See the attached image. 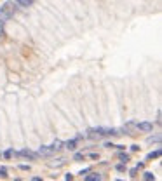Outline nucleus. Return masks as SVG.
Masks as SVG:
<instances>
[{
  "label": "nucleus",
  "mask_w": 162,
  "mask_h": 181,
  "mask_svg": "<svg viewBox=\"0 0 162 181\" xmlns=\"http://www.w3.org/2000/svg\"><path fill=\"white\" fill-rule=\"evenodd\" d=\"M86 181H101V176L96 174V172H92V174H87L86 176Z\"/></svg>",
  "instance_id": "obj_8"
},
{
  "label": "nucleus",
  "mask_w": 162,
  "mask_h": 181,
  "mask_svg": "<svg viewBox=\"0 0 162 181\" xmlns=\"http://www.w3.org/2000/svg\"><path fill=\"white\" fill-rule=\"evenodd\" d=\"M19 155H21V157H26V159H32V160H35V159L38 157L37 153H33L32 150H26V148L21 150V152H19Z\"/></svg>",
  "instance_id": "obj_4"
},
{
  "label": "nucleus",
  "mask_w": 162,
  "mask_h": 181,
  "mask_svg": "<svg viewBox=\"0 0 162 181\" xmlns=\"http://www.w3.org/2000/svg\"><path fill=\"white\" fill-rule=\"evenodd\" d=\"M66 164V159H63V157H60V159H56V160H51V162H49V167H56V169H58V167H63V165Z\"/></svg>",
  "instance_id": "obj_2"
},
{
  "label": "nucleus",
  "mask_w": 162,
  "mask_h": 181,
  "mask_svg": "<svg viewBox=\"0 0 162 181\" xmlns=\"http://www.w3.org/2000/svg\"><path fill=\"white\" fill-rule=\"evenodd\" d=\"M12 4H4V6L0 7V21H6V19H9V17H12Z\"/></svg>",
  "instance_id": "obj_1"
},
{
  "label": "nucleus",
  "mask_w": 162,
  "mask_h": 181,
  "mask_svg": "<svg viewBox=\"0 0 162 181\" xmlns=\"http://www.w3.org/2000/svg\"><path fill=\"white\" fill-rule=\"evenodd\" d=\"M131 150H133V152H138V150H140V146H138V144H133V146H131Z\"/></svg>",
  "instance_id": "obj_20"
},
{
  "label": "nucleus",
  "mask_w": 162,
  "mask_h": 181,
  "mask_svg": "<svg viewBox=\"0 0 162 181\" xmlns=\"http://www.w3.org/2000/svg\"><path fill=\"white\" fill-rule=\"evenodd\" d=\"M51 148H52V152H58V150H61V148H63V141H61V139H56V141L51 144Z\"/></svg>",
  "instance_id": "obj_7"
},
{
  "label": "nucleus",
  "mask_w": 162,
  "mask_h": 181,
  "mask_svg": "<svg viewBox=\"0 0 162 181\" xmlns=\"http://www.w3.org/2000/svg\"><path fill=\"white\" fill-rule=\"evenodd\" d=\"M115 169L119 171V172H124V171H125V165H124V164H120V165H117Z\"/></svg>",
  "instance_id": "obj_15"
},
{
  "label": "nucleus",
  "mask_w": 162,
  "mask_h": 181,
  "mask_svg": "<svg viewBox=\"0 0 162 181\" xmlns=\"http://www.w3.org/2000/svg\"><path fill=\"white\" fill-rule=\"evenodd\" d=\"M54 152H52V148H51V146H40V148H38V153L37 155H45V157H49V155H52Z\"/></svg>",
  "instance_id": "obj_5"
},
{
  "label": "nucleus",
  "mask_w": 162,
  "mask_h": 181,
  "mask_svg": "<svg viewBox=\"0 0 162 181\" xmlns=\"http://www.w3.org/2000/svg\"><path fill=\"white\" fill-rule=\"evenodd\" d=\"M157 157H160V150H155V152H152V153H148V155H146V160L157 159Z\"/></svg>",
  "instance_id": "obj_10"
},
{
  "label": "nucleus",
  "mask_w": 162,
  "mask_h": 181,
  "mask_svg": "<svg viewBox=\"0 0 162 181\" xmlns=\"http://www.w3.org/2000/svg\"><path fill=\"white\" fill-rule=\"evenodd\" d=\"M119 181H120V179H119Z\"/></svg>",
  "instance_id": "obj_22"
},
{
  "label": "nucleus",
  "mask_w": 162,
  "mask_h": 181,
  "mask_svg": "<svg viewBox=\"0 0 162 181\" xmlns=\"http://www.w3.org/2000/svg\"><path fill=\"white\" fill-rule=\"evenodd\" d=\"M32 181H44V179H42V178H33Z\"/></svg>",
  "instance_id": "obj_21"
},
{
  "label": "nucleus",
  "mask_w": 162,
  "mask_h": 181,
  "mask_svg": "<svg viewBox=\"0 0 162 181\" xmlns=\"http://www.w3.org/2000/svg\"><path fill=\"white\" fill-rule=\"evenodd\" d=\"M84 159V153H75V157H73V160H82Z\"/></svg>",
  "instance_id": "obj_16"
},
{
  "label": "nucleus",
  "mask_w": 162,
  "mask_h": 181,
  "mask_svg": "<svg viewBox=\"0 0 162 181\" xmlns=\"http://www.w3.org/2000/svg\"><path fill=\"white\" fill-rule=\"evenodd\" d=\"M153 179H155V176L152 172H145V181H153Z\"/></svg>",
  "instance_id": "obj_13"
},
{
  "label": "nucleus",
  "mask_w": 162,
  "mask_h": 181,
  "mask_svg": "<svg viewBox=\"0 0 162 181\" xmlns=\"http://www.w3.org/2000/svg\"><path fill=\"white\" fill-rule=\"evenodd\" d=\"M160 136H155V138H148V143H153V141H159Z\"/></svg>",
  "instance_id": "obj_17"
},
{
  "label": "nucleus",
  "mask_w": 162,
  "mask_h": 181,
  "mask_svg": "<svg viewBox=\"0 0 162 181\" xmlns=\"http://www.w3.org/2000/svg\"><path fill=\"white\" fill-rule=\"evenodd\" d=\"M19 169H21V171H30V165H25V164H23V165H19Z\"/></svg>",
  "instance_id": "obj_18"
},
{
  "label": "nucleus",
  "mask_w": 162,
  "mask_h": 181,
  "mask_svg": "<svg viewBox=\"0 0 162 181\" xmlns=\"http://www.w3.org/2000/svg\"><path fill=\"white\" fill-rule=\"evenodd\" d=\"M136 127L140 129V131L150 133V131H153V124H150V122H140V124H136Z\"/></svg>",
  "instance_id": "obj_3"
},
{
  "label": "nucleus",
  "mask_w": 162,
  "mask_h": 181,
  "mask_svg": "<svg viewBox=\"0 0 162 181\" xmlns=\"http://www.w3.org/2000/svg\"><path fill=\"white\" fill-rule=\"evenodd\" d=\"M12 155H14V150H6V152H4V157H6V159H12Z\"/></svg>",
  "instance_id": "obj_12"
},
{
  "label": "nucleus",
  "mask_w": 162,
  "mask_h": 181,
  "mask_svg": "<svg viewBox=\"0 0 162 181\" xmlns=\"http://www.w3.org/2000/svg\"><path fill=\"white\" fill-rule=\"evenodd\" d=\"M0 35H4V21H0Z\"/></svg>",
  "instance_id": "obj_19"
},
{
  "label": "nucleus",
  "mask_w": 162,
  "mask_h": 181,
  "mask_svg": "<svg viewBox=\"0 0 162 181\" xmlns=\"http://www.w3.org/2000/svg\"><path fill=\"white\" fill-rule=\"evenodd\" d=\"M0 176H2V178L7 176V167H0Z\"/></svg>",
  "instance_id": "obj_14"
},
{
  "label": "nucleus",
  "mask_w": 162,
  "mask_h": 181,
  "mask_svg": "<svg viewBox=\"0 0 162 181\" xmlns=\"http://www.w3.org/2000/svg\"><path fill=\"white\" fill-rule=\"evenodd\" d=\"M63 144H65L68 150H71V152L77 148V141H75V139H70V141H66V143H63Z\"/></svg>",
  "instance_id": "obj_9"
},
{
  "label": "nucleus",
  "mask_w": 162,
  "mask_h": 181,
  "mask_svg": "<svg viewBox=\"0 0 162 181\" xmlns=\"http://www.w3.org/2000/svg\"><path fill=\"white\" fill-rule=\"evenodd\" d=\"M14 6H19V7H32L33 2H32V0H17V2H14Z\"/></svg>",
  "instance_id": "obj_6"
},
{
  "label": "nucleus",
  "mask_w": 162,
  "mask_h": 181,
  "mask_svg": "<svg viewBox=\"0 0 162 181\" xmlns=\"http://www.w3.org/2000/svg\"><path fill=\"white\" fill-rule=\"evenodd\" d=\"M119 159H120L122 164H127V162H129V155L127 153H119Z\"/></svg>",
  "instance_id": "obj_11"
}]
</instances>
